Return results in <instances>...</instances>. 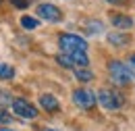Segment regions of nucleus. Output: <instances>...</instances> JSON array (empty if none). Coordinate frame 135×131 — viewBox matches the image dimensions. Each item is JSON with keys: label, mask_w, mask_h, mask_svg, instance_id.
<instances>
[{"label": "nucleus", "mask_w": 135, "mask_h": 131, "mask_svg": "<svg viewBox=\"0 0 135 131\" xmlns=\"http://www.w3.org/2000/svg\"><path fill=\"white\" fill-rule=\"evenodd\" d=\"M108 73H110V79L117 85H133L135 83L133 69L125 63H120V60H110L108 63Z\"/></svg>", "instance_id": "f257e3e1"}, {"label": "nucleus", "mask_w": 135, "mask_h": 131, "mask_svg": "<svg viewBox=\"0 0 135 131\" xmlns=\"http://www.w3.org/2000/svg\"><path fill=\"white\" fill-rule=\"evenodd\" d=\"M96 100L100 102L106 110H117V108H120L125 104L123 94L117 92V90H112V87H102L100 92L96 94Z\"/></svg>", "instance_id": "f03ea898"}, {"label": "nucleus", "mask_w": 135, "mask_h": 131, "mask_svg": "<svg viewBox=\"0 0 135 131\" xmlns=\"http://www.w3.org/2000/svg\"><path fill=\"white\" fill-rule=\"evenodd\" d=\"M58 46L65 54L71 52H87V42H85L81 35H75V33H62L58 38Z\"/></svg>", "instance_id": "7ed1b4c3"}, {"label": "nucleus", "mask_w": 135, "mask_h": 131, "mask_svg": "<svg viewBox=\"0 0 135 131\" xmlns=\"http://www.w3.org/2000/svg\"><path fill=\"white\" fill-rule=\"evenodd\" d=\"M13 113L21 119H27V121H33L37 116V108H35L31 102H27L25 98H13Z\"/></svg>", "instance_id": "20e7f679"}, {"label": "nucleus", "mask_w": 135, "mask_h": 131, "mask_svg": "<svg viewBox=\"0 0 135 131\" xmlns=\"http://www.w3.org/2000/svg\"><path fill=\"white\" fill-rule=\"evenodd\" d=\"M73 102H75L79 108H83V110H91V108L98 104L96 94H94L91 90H85V87H79V90L73 92Z\"/></svg>", "instance_id": "39448f33"}, {"label": "nucleus", "mask_w": 135, "mask_h": 131, "mask_svg": "<svg viewBox=\"0 0 135 131\" xmlns=\"http://www.w3.org/2000/svg\"><path fill=\"white\" fill-rule=\"evenodd\" d=\"M35 15L40 17V19H44V21H48V23H58V21H62V11H60L58 6H54V4H48V2L37 4Z\"/></svg>", "instance_id": "423d86ee"}, {"label": "nucleus", "mask_w": 135, "mask_h": 131, "mask_svg": "<svg viewBox=\"0 0 135 131\" xmlns=\"http://www.w3.org/2000/svg\"><path fill=\"white\" fill-rule=\"evenodd\" d=\"M110 23H112L117 29H120V31H125V29H131V27H133V19H131L129 15H120V13H112Z\"/></svg>", "instance_id": "0eeeda50"}, {"label": "nucleus", "mask_w": 135, "mask_h": 131, "mask_svg": "<svg viewBox=\"0 0 135 131\" xmlns=\"http://www.w3.org/2000/svg\"><path fill=\"white\" fill-rule=\"evenodd\" d=\"M40 106L44 108V110H48V113H56L58 108H60V102L56 96H52V94H42L40 96Z\"/></svg>", "instance_id": "6e6552de"}, {"label": "nucleus", "mask_w": 135, "mask_h": 131, "mask_svg": "<svg viewBox=\"0 0 135 131\" xmlns=\"http://www.w3.org/2000/svg\"><path fill=\"white\" fill-rule=\"evenodd\" d=\"M108 42L112 46H117V48H123V46H127L131 42V35L125 31H112V33H108Z\"/></svg>", "instance_id": "1a4fd4ad"}, {"label": "nucleus", "mask_w": 135, "mask_h": 131, "mask_svg": "<svg viewBox=\"0 0 135 131\" xmlns=\"http://www.w3.org/2000/svg\"><path fill=\"white\" fill-rule=\"evenodd\" d=\"M75 77H77L81 83H87V81L94 79V73H91L89 69H75Z\"/></svg>", "instance_id": "9d476101"}, {"label": "nucleus", "mask_w": 135, "mask_h": 131, "mask_svg": "<svg viewBox=\"0 0 135 131\" xmlns=\"http://www.w3.org/2000/svg\"><path fill=\"white\" fill-rule=\"evenodd\" d=\"M56 63H58L60 67H65V69H73V71L77 69V67H75V63L71 60V56H69V54H65V52L56 56Z\"/></svg>", "instance_id": "9b49d317"}, {"label": "nucleus", "mask_w": 135, "mask_h": 131, "mask_svg": "<svg viewBox=\"0 0 135 131\" xmlns=\"http://www.w3.org/2000/svg\"><path fill=\"white\" fill-rule=\"evenodd\" d=\"M15 77V69L6 63H0V79H13Z\"/></svg>", "instance_id": "f8f14e48"}, {"label": "nucleus", "mask_w": 135, "mask_h": 131, "mask_svg": "<svg viewBox=\"0 0 135 131\" xmlns=\"http://www.w3.org/2000/svg\"><path fill=\"white\" fill-rule=\"evenodd\" d=\"M40 23H37V19H33V17H29V15H25V17H21V27L23 29H35Z\"/></svg>", "instance_id": "ddd939ff"}, {"label": "nucleus", "mask_w": 135, "mask_h": 131, "mask_svg": "<svg viewBox=\"0 0 135 131\" xmlns=\"http://www.w3.org/2000/svg\"><path fill=\"white\" fill-rule=\"evenodd\" d=\"M85 29L91 35V33H100L102 29H104V25H102L100 21H87V23H85Z\"/></svg>", "instance_id": "4468645a"}, {"label": "nucleus", "mask_w": 135, "mask_h": 131, "mask_svg": "<svg viewBox=\"0 0 135 131\" xmlns=\"http://www.w3.org/2000/svg\"><path fill=\"white\" fill-rule=\"evenodd\" d=\"M8 104H13V96L6 90H0V106H8Z\"/></svg>", "instance_id": "2eb2a0df"}, {"label": "nucleus", "mask_w": 135, "mask_h": 131, "mask_svg": "<svg viewBox=\"0 0 135 131\" xmlns=\"http://www.w3.org/2000/svg\"><path fill=\"white\" fill-rule=\"evenodd\" d=\"M0 123H2V125L11 123V115H8L6 110H2V108H0Z\"/></svg>", "instance_id": "dca6fc26"}, {"label": "nucleus", "mask_w": 135, "mask_h": 131, "mask_svg": "<svg viewBox=\"0 0 135 131\" xmlns=\"http://www.w3.org/2000/svg\"><path fill=\"white\" fill-rule=\"evenodd\" d=\"M11 2H13L17 8H27V6H29V0H11Z\"/></svg>", "instance_id": "f3484780"}, {"label": "nucleus", "mask_w": 135, "mask_h": 131, "mask_svg": "<svg viewBox=\"0 0 135 131\" xmlns=\"http://www.w3.org/2000/svg\"><path fill=\"white\" fill-rule=\"evenodd\" d=\"M129 67H131V69L135 71V52L131 54V56H129Z\"/></svg>", "instance_id": "a211bd4d"}, {"label": "nucleus", "mask_w": 135, "mask_h": 131, "mask_svg": "<svg viewBox=\"0 0 135 131\" xmlns=\"http://www.w3.org/2000/svg\"><path fill=\"white\" fill-rule=\"evenodd\" d=\"M106 2H110V4H125L127 0H106Z\"/></svg>", "instance_id": "6ab92c4d"}, {"label": "nucleus", "mask_w": 135, "mask_h": 131, "mask_svg": "<svg viewBox=\"0 0 135 131\" xmlns=\"http://www.w3.org/2000/svg\"><path fill=\"white\" fill-rule=\"evenodd\" d=\"M0 131H13V129H6V127H0Z\"/></svg>", "instance_id": "aec40b11"}, {"label": "nucleus", "mask_w": 135, "mask_h": 131, "mask_svg": "<svg viewBox=\"0 0 135 131\" xmlns=\"http://www.w3.org/2000/svg\"><path fill=\"white\" fill-rule=\"evenodd\" d=\"M44 131H56V129H44Z\"/></svg>", "instance_id": "412c9836"}]
</instances>
